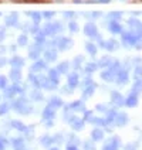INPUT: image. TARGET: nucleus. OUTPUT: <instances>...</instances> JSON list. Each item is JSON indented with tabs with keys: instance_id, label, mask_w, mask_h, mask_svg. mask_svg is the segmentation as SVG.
<instances>
[{
	"instance_id": "obj_1",
	"label": "nucleus",
	"mask_w": 142,
	"mask_h": 150,
	"mask_svg": "<svg viewBox=\"0 0 142 150\" xmlns=\"http://www.w3.org/2000/svg\"><path fill=\"white\" fill-rule=\"evenodd\" d=\"M13 109H16L19 113H21V115H27V113H30L33 109H31V105H29L26 99L23 98H20V99H17L16 102H13Z\"/></svg>"
},
{
	"instance_id": "obj_2",
	"label": "nucleus",
	"mask_w": 142,
	"mask_h": 150,
	"mask_svg": "<svg viewBox=\"0 0 142 150\" xmlns=\"http://www.w3.org/2000/svg\"><path fill=\"white\" fill-rule=\"evenodd\" d=\"M118 149H119V137L118 136H112L102 147V150H118Z\"/></svg>"
},
{
	"instance_id": "obj_3",
	"label": "nucleus",
	"mask_w": 142,
	"mask_h": 150,
	"mask_svg": "<svg viewBox=\"0 0 142 150\" xmlns=\"http://www.w3.org/2000/svg\"><path fill=\"white\" fill-rule=\"evenodd\" d=\"M56 45L59 47L60 51H67L71 45H73V41L67 38V37H63V38H57V41H56Z\"/></svg>"
},
{
	"instance_id": "obj_4",
	"label": "nucleus",
	"mask_w": 142,
	"mask_h": 150,
	"mask_svg": "<svg viewBox=\"0 0 142 150\" xmlns=\"http://www.w3.org/2000/svg\"><path fill=\"white\" fill-rule=\"evenodd\" d=\"M122 42L125 45H136L138 42V37L134 33H125L122 35Z\"/></svg>"
},
{
	"instance_id": "obj_5",
	"label": "nucleus",
	"mask_w": 142,
	"mask_h": 150,
	"mask_svg": "<svg viewBox=\"0 0 142 150\" xmlns=\"http://www.w3.org/2000/svg\"><path fill=\"white\" fill-rule=\"evenodd\" d=\"M54 116H56V108L49 105L47 108L44 109V112H43V119L44 120H53Z\"/></svg>"
},
{
	"instance_id": "obj_6",
	"label": "nucleus",
	"mask_w": 142,
	"mask_h": 150,
	"mask_svg": "<svg viewBox=\"0 0 142 150\" xmlns=\"http://www.w3.org/2000/svg\"><path fill=\"white\" fill-rule=\"evenodd\" d=\"M41 54V48H40V44H34L30 47V51H29V57L33 59H37Z\"/></svg>"
},
{
	"instance_id": "obj_7",
	"label": "nucleus",
	"mask_w": 142,
	"mask_h": 150,
	"mask_svg": "<svg viewBox=\"0 0 142 150\" xmlns=\"http://www.w3.org/2000/svg\"><path fill=\"white\" fill-rule=\"evenodd\" d=\"M126 123H128V115L124 113V112L117 113V117H115V125L117 126H125Z\"/></svg>"
},
{
	"instance_id": "obj_8",
	"label": "nucleus",
	"mask_w": 142,
	"mask_h": 150,
	"mask_svg": "<svg viewBox=\"0 0 142 150\" xmlns=\"http://www.w3.org/2000/svg\"><path fill=\"white\" fill-rule=\"evenodd\" d=\"M84 33H85V35H88V37L97 35V25L92 24V23L85 24V27H84Z\"/></svg>"
},
{
	"instance_id": "obj_9",
	"label": "nucleus",
	"mask_w": 142,
	"mask_h": 150,
	"mask_svg": "<svg viewBox=\"0 0 142 150\" xmlns=\"http://www.w3.org/2000/svg\"><path fill=\"white\" fill-rule=\"evenodd\" d=\"M111 100H112V103L114 105H117V106H121V105H124V98H122V95L119 93V92H112L111 93Z\"/></svg>"
},
{
	"instance_id": "obj_10",
	"label": "nucleus",
	"mask_w": 142,
	"mask_h": 150,
	"mask_svg": "<svg viewBox=\"0 0 142 150\" xmlns=\"http://www.w3.org/2000/svg\"><path fill=\"white\" fill-rule=\"evenodd\" d=\"M44 58L46 61H49V62H53V61H56L57 59V51L50 48V50H47L44 52Z\"/></svg>"
},
{
	"instance_id": "obj_11",
	"label": "nucleus",
	"mask_w": 142,
	"mask_h": 150,
	"mask_svg": "<svg viewBox=\"0 0 142 150\" xmlns=\"http://www.w3.org/2000/svg\"><path fill=\"white\" fill-rule=\"evenodd\" d=\"M125 103L129 106V108H134V106H136L138 105V95L136 93H131L128 98H126V100H125Z\"/></svg>"
},
{
	"instance_id": "obj_12",
	"label": "nucleus",
	"mask_w": 142,
	"mask_h": 150,
	"mask_svg": "<svg viewBox=\"0 0 142 150\" xmlns=\"http://www.w3.org/2000/svg\"><path fill=\"white\" fill-rule=\"evenodd\" d=\"M77 85H78V75L75 74V72H73V74L68 75V86L73 89Z\"/></svg>"
},
{
	"instance_id": "obj_13",
	"label": "nucleus",
	"mask_w": 142,
	"mask_h": 150,
	"mask_svg": "<svg viewBox=\"0 0 142 150\" xmlns=\"http://www.w3.org/2000/svg\"><path fill=\"white\" fill-rule=\"evenodd\" d=\"M68 108L71 109V110H77V112H80V110H85L84 109V102L83 100H75V102H73L71 105H68Z\"/></svg>"
},
{
	"instance_id": "obj_14",
	"label": "nucleus",
	"mask_w": 142,
	"mask_h": 150,
	"mask_svg": "<svg viewBox=\"0 0 142 150\" xmlns=\"http://www.w3.org/2000/svg\"><path fill=\"white\" fill-rule=\"evenodd\" d=\"M10 64L13 65V68H20V67H23L24 59L21 58V57H19V55H16V57H13V58L10 59Z\"/></svg>"
},
{
	"instance_id": "obj_15",
	"label": "nucleus",
	"mask_w": 142,
	"mask_h": 150,
	"mask_svg": "<svg viewBox=\"0 0 142 150\" xmlns=\"http://www.w3.org/2000/svg\"><path fill=\"white\" fill-rule=\"evenodd\" d=\"M47 67L46 65V61H43V59H36V62L33 64V67H31V71H40V69H44V68Z\"/></svg>"
},
{
	"instance_id": "obj_16",
	"label": "nucleus",
	"mask_w": 142,
	"mask_h": 150,
	"mask_svg": "<svg viewBox=\"0 0 142 150\" xmlns=\"http://www.w3.org/2000/svg\"><path fill=\"white\" fill-rule=\"evenodd\" d=\"M117 81L119 83H125L128 81V72H126L125 69H122V71H118L117 74Z\"/></svg>"
},
{
	"instance_id": "obj_17",
	"label": "nucleus",
	"mask_w": 142,
	"mask_h": 150,
	"mask_svg": "<svg viewBox=\"0 0 142 150\" xmlns=\"http://www.w3.org/2000/svg\"><path fill=\"white\" fill-rule=\"evenodd\" d=\"M94 91H95V83H91V85L85 86V88H84V99H88L92 93H94Z\"/></svg>"
},
{
	"instance_id": "obj_18",
	"label": "nucleus",
	"mask_w": 142,
	"mask_h": 150,
	"mask_svg": "<svg viewBox=\"0 0 142 150\" xmlns=\"http://www.w3.org/2000/svg\"><path fill=\"white\" fill-rule=\"evenodd\" d=\"M17 20H19V17H17V13H11L10 16H7L4 18V21H6V25H14L17 23Z\"/></svg>"
},
{
	"instance_id": "obj_19",
	"label": "nucleus",
	"mask_w": 142,
	"mask_h": 150,
	"mask_svg": "<svg viewBox=\"0 0 142 150\" xmlns=\"http://www.w3.org/2000/svg\"><path fill=\"white\" fill-rule=\"evenodd\" d=\"M91 136H92V139L95 140V142H98V140H102V137H104V130H101V129H94L92 130V133H91Z\"/></svg>"
},
{
	"instance_id": "obj_20",
	"label": "nucleus",
	"mask_w": 142,
	"mask_h": 150,
	"mask_svg": "<svg viewBox=\"0 0 142 150\" xmlns=\"http://www.w3.org/2000/svg\"><path fill=\"white\" fill-rule=\"evenodd\" d=\"M101 78H102V79H105V81H112V79L115 78V72H114L112 69L104 71V72L101 74Z\"/></svg>"
},
{
	"instance_id": "obj_21",
	"label": "nucleus",
	"mask_w": 142,
	"mask_h": 150,
	"mask_svg": "<svg viewBox=\"0 0 142 150\" xmlns=\"http://www.w3.org/2000/svg\"><path fill=\"white\" fill-rule=\"evenodd\" d=\"M49 105H51V106H54V108L57 109V108H60V106H63V100L60 99L59 96H53V98H50V100H49Z\"/></svg>"
},
{
	"instance_id": "obj_22",
	"label": "nucleus",
	"mask_w": 142,
	"mask_h": 150,
	"mask_svg": "<svg viewBox=\"0 0 142 150\" xmlns=\"http://www.w3.org/2000/svg\"><path fill=\"white\" fill-rule=\"evenodd\" d=\"M109 31L114 33V34L121 33V31H122V27L118 24L117 21H111V23H109Z\"/></svg>"
},
{
	"instance_id": "obj_23",
	"label": "nucleus",
	"mask_w": 142,
	"mask_h": 150,
	"mask_svg": "<svg viewBox=\"0 0 142 150\" xmlns=\"http://www.w3.org/2000/svg\"><path fill=\"white\" fill-rule=\"evenodd\" d=\"M11 142H13V147L16 150H24V142H23V139L17 137V139H13Z\"/></svg>"
},
{
	"instance_id": "obj_24",
	"label": "nucleus",
	"mask_w": 142,
	"mask_h": 150,
	"mask_svg": "<svg viewBox=\"0 0 142 150\" xmlns=\"http://www.w3.org/2000/svg\"><path fill=\"white\" fill-rule=\"evenodd\" d=\"M10 78L13 79V81H20V78H21V72H20V69L19 68H13L11 71H10Z\"/></svg>"
},
{
	"instance_id": "obj_25",
	"label": "nucleus",
	"mask_w": 142,
	"mask_h": 150,
	"mask_svg": "<svg viewBox=\"0 0 142 150\" xmlns=\"http://www.w3.org/2000/svg\"><path fill=\"white\" fill-rule=\"evenodd\" d=\"M41 34H44V35H47V34H56L54 33V24L53 23H47V24L43 27Z\"/></svg>"
},
{
	"instance_id": "obj_26",
	"label": "nucleus",
	"mask_w": 142,
	"mask_h": 150,
	"mask_svg": "<svg viewBox=\"0 0 142 150\" xmlns=\"http://www.w3.org/2000/svg\"><path fill=\"white\" fill-rule=\"evenodd\" d=\"M40 140H41L43 146L49 147V146H51V143H54V137H51V136H49V134H44Z\"/></svg>"
},
{
	"instance_id": "obj_27",
	"label": "nucleus",
	"mask_w": 142,
	"mask_h": 150,
	"mask_svg": "<svg viewBox=\"0 0 142 150\" xmlns=\"http://www.w3.org/2000/svg\"><path fill=\"white\" fill-rule=\"evenodd\" d=\"M68 68H70V64H68L67 61H64V62H60V64H59L57 71H59L60 74H67V72H68Z\"/></svg>"
},
{
	"instance_id": "obj_28",
	"label": "nucleus",
	"mask_w": 142,
	"mask_h": 150,
	"mask_svg": "<svg viewBox=\"0 0 142 150\" xmlns=\"http://www.w3.org/2000/svg\"><path fill=\"white\" fill-rule=\"evenodd\" d=\"M104 47H105L108 51H114L118 47V44L115 40H108V42H104Z\"/></svg>"
},
{
	"instance_id": "obj_29",
	"label": "nucleus",
	"mask_w": 142,
	"mask_h": 150,
	"mask_svg": "<svg viewBox=\"0 0 142 150\" xmlns=\"http://www.w3.org/2000/svg\"><path fill=\"white\" fill-rule=\"evenodd\" d=\"M132 92L135 93H141L142 92V79H136L134 83V86H132Z\"/></svg>"
},
{
	"instance_id": "obj_30",
	"label": "nucleus",
	"mask_w": 142,
	"mask_h": 150,
	"mask_svg": "<svg viewBox=\"0 0 142 150\" xmlns=\"http://www.w3.org/2000/svg\"><path fill=\"white\" fill-rule=\"evenodd\" d=\"M11 126L16 127L17 130H20V132H26V130H27V127H26L21 122H19V120H13V122H11Z\"/></svg>"
},
{
	"instance_id": "obj_31",
	"label": "nucleus",
	"mask_w": 142,
	"mask_h": 150,
	"mask_svg": "<svg viewBox=\"0 0 142 150\" xmlns=\"http://www.w3.org/2000/svg\"><path fill=\"white\" fill-rule=\"evenodd\" d=\"M85 48H87V51H88L91 55H95V54H97V45H94L92 42H87V44H85Z\"/></svg>"
},
{
	"instance_id": "obj_32",
	"label": "nucleus",
	"mask_w": 142,
	"mask_h": 150,
	"mask_svg": "<svg viewBox=\"0 0 142 150\" xmlns=\"http://www.w3.org/2000/svg\"><path fill=\"white\" fill-rule=\"evenodd\" d=\"M27 14L33 17V21H34V23H37V24L40 23V20H41V14H40V13H37V11H29Z\"/></svg>"
},
{
	"instance_id": "obj_33",
	"label": "nucleus",
	"mask_w": 142,
	"mask_h": 150,
	"mask_svg": "<svg viewBox=\"0 0 142 150\" xmlns=\"http://www.w3.org/2000/svg\"><path fill=\"white\" fill-rule=\"evenodd\" d=\"M59 71L57 69H50L49 71V78L53 79V81H56V82H59Z\"/></svg>"
},
{
	"instance_id": "obj_34",
	"label": "nucleus",
	"mask_w": 142,
	"mask_h": 150,
	"mask_svg": "<svg viewBox=\"0 0 142 150\" xmlns=\"http://www.w3.org/2000/svg\"><path fill=\"white\" fill-rule=\"evenodd\" d=\"M31 99L33 100H43V93L40 91H33L31 92Z\"/></svg>"
},
{
	"instance_id": "obj_35",
	"label": "nucleus",
	"mask_w": 142,
	"mask_h": 150,
	"mask_svg": "<svg viewBox=\"0 0 142 150\" xmlns=\"http://www.w3.org/2000/svg\"><path fill=\"white\" fill-rule=\"evenodd\" d=\"M81 61H84V57H83V55H77V57L74 58V64H73V65H74L75 69L81 67Z\"/></svg>"
},
{
	"instance_id": "obj_36",
	"label": "nucleus",
	"mask_w": 142,
	"mask_h": 150,
	"mask_svg": "<svg viewBox=\"0 0 142 150\" xmlns=\"http://www.w3.org/2000/svg\"><path fill=\"white\" fill-rule=\"evenodd\" d=\"M17 44H19V45H21V47H24L26 44H27V35H26V34H21V35L19 37Z\"/></svg>"
},
{
	"instance_id": "obj_37",
	"label": "nucleus",
	"mask_w": 142,
	"mask_h": 150,
	"mask_svg": "<svg viewBox=\"0 0 142 150\" xmlns=\"http://www.w3.org/2000/svg\"><path fill=\"white\" fill-rule=\"evenodd\" d=\"M111 61L112 59L109 58V57H104V58H101V61H100V67H104V65H111Z\"/></svg>"
},
{
	"instance_id": "obj_38",
	"label": "nucleus",
	"mask_w": 142,
	"mask_h": 150,
	"mask_svg": "<svg viewBox=\"0 0 142 150\" xmlns=\"http://www.w3.org/2000/svg\"><path fill=\"white\" fill-rule=\"evenodd\" d=\"M97 67H98V64H88V65L85 67V71H87L88 74H91L92 71H95V69H97Z\"/></svg>"
},
{
	"instance_id": "obj_39",
	"label": "nucleus",
	"mask_w": 142,
	"mask_h": 150,
	"mask_svg": "<svg viewBox=\"0 0 142 150\" xmlns=\"http://www.w3.org/2000/svg\"><path fill=\"white\" fill-rule=\"evenodd\" d=\"M0 88L1 89H6L7 88V79L4 76H1V75H0Z\"/></svg>"
},
{
	"instance_id": "obj_40",
	"label": "nucleus",
	"mask_w": 142,
	"mask_h": 150,
	"mask_svg": "<svg viewBox=\"0 0 142 150\" xmlns=\"http://www.w3.org/2000/svg\"><path fill=\"white\" fill-rule=\"evenodd\" d=\"M135 78H136V79L142 78V65H139V67L135 68Z\"/></svg>"
},
{
	"instance_id": "obj_41",
	"label": "nucleus",
	"mask_w": 142,
	"mask_h": 150,
	"mask_svg": "<svg viewBox=\"0 0 142 150\" xmlns=\"http://www.w3.org/2000/svg\"><path fill=\"white\" fill-rule=\"evenodd\" d=\"M7 110H9V105H6V103L0 105V115H4V113H7Z\"/></svg>"
},
{
	"instance_id": "obj_42",
	"label": "nucleus",
	"mask_w": 142,
	"mask_h": 150,
	"mask_svg": "<svg viewBox=\"0 0 142 150\" xmlns=\"http://www.w3.org/2000/svg\"><path fill=\"white\" fill-rule=\"evenodd\" d=\"M53 24H54V33L63 31V24L61 23H53Z\"/></svg>"
},
{
	"instance_id": "obj_43",
	"label": "nucleus",
	"mask_w": 142,
	"mask_h": 150,
	"mask_svg": "<svg viewBox=\"0 0 142 150\" xmlns=\"http://www.w3.org/2000/svg\"><path fill=\"white\" fill-rule=\"evenodd\" d=\"M70 31H73V33H77L78 31V24L77 23H70Z\"/></svg>"
},
{
	"instance_id": "obj_44",
	"label": "nucleus",
	"mask_w": 142,
	"mask_h": 150,
	"mask_svg": "<svg viewBox=\"0 0 142 150\" xmlns=\"http://www.w3.org/2000/svg\"><path fill=\"white\" fill-rule=\"evenodd\" d=\"M44 41H46V40H44V34H41V35H36V44H40V45H41Z\"/></svg>"
},
{
	"instance_id": "obj_45",
	"label": "nucleus",
	"mask_w": 142,
	"mask_h": 150,
	"mask_svg": "<svg viewBox=\"0 0 142 150\" xmlns=\"http://www.w3.org/2000/svg\"><path fill=\"white\" fill-rule=\"evenodd\" d=\"M108 16H109V18H112V20H118V18H121V13H115V11H112V13H109Z\"/></svg>"
},
{
	"instance_id": "obj_46",
	"label": "nucleus",
	"mask_w": 142,
	"mask_h": 150,
	"mask_svg": "<svg viewBox=\"0 0 142 150\" xmlns=\"http://www.w3.org/2000/svg\"><path fill=\"white\" fill-rule=\"evenodd\" d=\"M84 149H85V150H95V147H94V144H92L91 142H85V144H84Z\"/></svg>"
},
{
	"instance_id": "obj_47",
	"label": "nucleus",
	"mask_w": 142,
	"mask_h": 150,
	"mask_svg": "<svg viewBox=\"0 0 142 150\" xmlns=\"http://www.w3.org/2000/svg\"><path fill=\"white\" fill-rule=\"evenodd\" d=\"M54 14H56V13H54V11H44V13H43V16L46 17V18H47V20H49V18H51V17L54 16Z\"/></svg>"
},
{
	"instance_id": "obj_48",
	"label": "nucleus",
	"mask_w": 142,
	"mask_h": 150,
	"mask_svg": "<svg viewBox=\"0 0 142 150\" xmlns=\"http://www.w3.org/2000/svg\"><path fill=\"white\" fill-rule=\"evenodd\" d=\"M138 146V143H132V144H126L125 146V150H135Z\"/></svg>"
},
{
	"instance_id": "obj_49",
	"label": "nucleus",
	"mask_w": 142,
	"mask_h": 150,
	"mask_svg": "<svg viewBox=\"0 0 142 150\" xmlns=\"http://www.w3.org/2000/svg\"><path fill=\"white\" fill-rule=\"evenodd\" d=\"M97 110H100V112H109L105 105H98V106H97Z\"/></svg>"
},
{
	"instance_id": "obj_50",
	"label": "nucleus",
	"mask_w": 142,
	"mask_h": 150,
	"mask_svg": "<svg viewBox=\"0 0 142 150\" xmlns=\"http://www.w3.org/2000/svg\"><path fill=\"white\" fill-rule=\"evenodd\" d=\"M87 16H90L88 18H97L98 16H101V13H98V11L97 13H87Z\"/></svg>"
},
{
	"instance_id": "obj_51",
	"label": "nucleus",
	"mask_w": 142,
	"mask_h": 150,
	"mask_svg": "<svg viewBox=\"0 0 142 150\" xmlns=\"http://www.w3.org/2000/svg\"><path fill=\"white\" fill-rule=\"evenodd\" d=\"M4 146H6V140L0 139V150H4Z\"/></svg>"
},
{
	"instance_id": "obj_52",
	"label": "nucleus",
	"mask_w": 142,
	"mask_h": 150,
	"mask_svg": "<svg viewBox=\"0 0 142 150\" xmlns=\"http://www.w3.org/2000/svg\"><path fill=\"white\" fill-rule=\"evenodd\" d=\"M4 38V28L3 27H0V41Z\"/></svg>"
},
{
	"instance_id": "obj_53",
	"label": "nucleus",
	"mask_w": 142,
	"mask_h": 150,
	"mask_svg": "<svg viewBox=\"0 0 142 150\" xmlns=\"http://www.w3.org/2000/svg\"><path fill=\"white\" fill-rule=\"evenodd\" d=\"M64 14H66V16H67L68 18H71V17L74 16V13H70V11H66V13H64Z\"/></svg>"
},
{
	"instance_id": "obj_54",
	"label": "nucleus",
	"mask_w": 142,
	"mask_h": 150,
	"mask_svg": "<svg viewBox=\"0 0 142 150\" xmlns=\"http://www.w3.org/2000/svg\"><path fill=\"white\" fill-rule=\"evenodd\" d=\"M6 64V58H0V67Z\"/></svg>"
},
{
	"instance_id": "obj_55",
	"label": "nucleus",
	"mask_w": 142,
	"mask_h": 150,
	"mask_svg": "<svg viewBox=\"0 0 142 150\" xmlns=\"http://www.w3.org/2000/svg\"><path fill=\"white\" fill-rule=\"evenodd\" d=\"M67 150H78V149H77L75 146H68V147H67Z\"/></svg>"
},
{
	"instance_id": "obj_56",
	"label": "nucleus",
	"mask_w": 142,
	"mask_h": 150,
	"mask_svg": "<svg viewBox=\"0 0 142 150\" xmlns=\"http://www.w3.org/2000/svg\"><path fill=\"white\" fill-rule=\"evenodd\" d=\"M24 1H27V3H33V1H37V0H24Z\"/></svg>"
},
{
	"instance_id": "obj_57",
	"label": "nucleus",
	"mask_w": 142,
	"mask_h": 150,
	"mask_svg": "<svg viewBox=\"0 0 142 150\" xmlns=\"http://www.w3.org/2000/svg\"><path fill=\"white\" fill-rule=\"evenodd\" d=\"M50 150H60V149H59V147H51Z\"/></svg>"
},
{
	"instance_id": "obj_58",
	"label": "nucleus",
	"mask_w": 142,
	"mask_h": 150,
	"mask_svg": "<svg viewBox=\"0 0 142 150\" xmlns=\"http://www.w3.org/2000/svg\"><path fill=\"white\" fill-rule=\"evenodd\" d=\"M100 1H104V3H108L109 0H100Z\"/></svg>"
},
{
	"instance_id": "obj_59",
	"label": "nucleus",
	"mask_w": 142,
	"mask_h": 150,
	"mask_svg": "<svg viewBox=\"0 0 142 150\" xmlns=\"http://www.w3.org/2000/svg\"><path fill=\"white\" fill-rule=\"evenodd\" d=\"M37 1H47V0H37Z\"/></svg>"
},
{
	"instance_id": "obj_60",
	"label": "nucleus",
	"mask_w": 142,
	"mask_h": 150,
	"mask_svg": "<svg viewBox=\"0 0 142 150\" xmlns=\"http://www.w3.org/2000/svg\"><path fill=\"white\" fill-rule=\"evenodd\" d=\"M14 1H20V0H14Z\"/></svg>"
},
{
	"instance_id": "obj_61",
	"label": "nucleus",
	"mask_w": 142,
	"mask_h": 150,
	"mask_svg": "<svg viewBox=\"0 0 142 150\" xmlns=\"http://www.w3.org/2000/svg\"><path fill=\"white\" fill-rule=\"evenodd\" d=\"M60 1H63V0H60Z\"/></svg>"
}]
</instances>
